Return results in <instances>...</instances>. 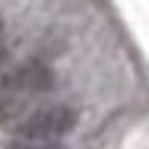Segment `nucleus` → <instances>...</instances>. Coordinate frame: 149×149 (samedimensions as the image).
<instances>
[{"mask_svg": "<svg viewBox=\"0 0 149 149\" xmlns=\"http://www.w3.org/2000/svg\"><path fill=\"white\" fill-rule=\"evenodd\" d=\"M51 86L54 73L38 60H29L13 73H6L0 79V127H16L35 108V102L51 92Z\"/></svg>", "mask_w": 149, "mask_h": 149, "instance_id": "obj_1", "label": "nucleus"}, {"mask_svg": "<svg viewBox=\"0 0 149 149\" xmlns=\"http://www.w3.org/2000/svg\"><path fill=\"white\" fill-rule=\"evenodd\" d=\"M76 124L73 108L67 105H48V108H32L26 118L13 127L19 140H35V143H54L63 133H70Z\"/></svg>", "mask_w": 149, "mask_h": 149, "instance_id": "obj_2", "label": "nucleus"}, {"mask_svg": "<svg viewBox=\"0 0 149 149\" xmlns=\"http://www.w3.org/2000/svg\"><path fill=\"white\" fill-rule=\"evenodd\" d=\"M10 149H57L54 143H35V140H22V143H13Z\"/></svg>", "mask_w": 149, "mask_h": 149, "instance_id": "obj_3", "label": "nucleus"}, {"mask_svg": "<svg viewBox=\"0 0 149 149\" xmlns=\"http://www.w3.org/2000/svg\"><path fill=\"white\" fill-rule=\"evenodd\" d=\"M0 63H3V51H0Z\"/></svg>", "mask_w": 149, "mask_h": 149, "instance_id": "obj_4", "label": "nucleus"}]
</instances>
